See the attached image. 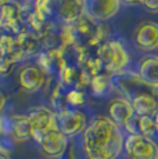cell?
Listing matches in <instances>:
<instances>
[{
  "label": "cell",
  "mask_w": 158,
  "mask_h": 159,
  "mask_svg": "<svg viewBox=\"0 0 158 159\" xmlns=\"http://www.w3.org/2000/svg\"><path fill=\"white\" fill-rule=\"evenodd\" d=\"M122 129L108 116H96L83 131V151L87 159H117L123 151Z\"/></svg>",
  "instance_id": "cell-1"
},
{
  "label": "cell",
  "mask_w": 158,
  "mask_h": 159,
  "mask_svg": "<svg viewBox=\"0 0 158 159\" xmlns=\"http://www.w3.org/2000/svg\"><path fill=\"white\" fill-rule=\"evenodd\" d=\"M111 79L114 87H117L119 93L129 101L142 94H150L158 102V84H153L144 80L137 72L122 71L112 75Z\"/></svg>",
  "instance_id": "cell-2"
},
{
  "label": "cell",
  "mask_w": 158,
  "mask_h": 159,
  "mask_svg": "<svg viewBox=\"0 0 158 159\" xmlns=\"http://www.w3.org/2000/svg\"><path fill=\"white\" fill-rule=\"evenodd\" d=\"M96 57L101 62L104 72L110 76L122 72L129 62V54L125 46L118 40H105L101 43L97 47Z\"/></svg>",
  "instance_id": "cell-3"
},
{
  "label": "cell",
  "mask_w": 158,
  "mask_h": 159,
  "mask_svg": "<svg viewBox=\"0 0 158 159\" xmlns=\"http://www.w3.org/2000/svg\"><path fill=\"white\" fill-rule=\"evenodd\" d=\"M123 152L128 159H158V144L153 137L126 134Z\"/></svg>",
  "instance_id": "cell-4"
},
{
  "label": "cell",
  "mask_w": 158,
  "mask_h": 159,
  "mask_svg": "<svg viewBox=\"0 0 158 159\" xmlns=\"http://www.w3.org/2000/svg\"><path fill=\"white\" fill-rule=\"evenodd\" d=\"M56 126L64 136L74 137L85 131L87 126V118L85 112L78 108H65L56 112Z\"/></svg>",
  "instance_id": "cell-5"
},
{
  "label": "cell",
  "mask_w": 158,
  "mask_h": 159,
  "mask_svg": "<svg viewBox=\"0 0 158 159\" xmlns=\"http://www.w3.org/2000/svg\"><path fill=\"white\" fill-rule=\"evenodd\" d=\"M28 120L32 127V139L39 144L42 137L49 130L56 129V112L46 107H36L28 115Z\"/></svg>",
  "instance_id": "cell-6"
},
{
  "label": "cell",
  "mask_w": 158,
  "mask_h": 159,
  "mask_svg": "<svg viewBox=\"0 0 158 159\" xmlns=\"http://www.w3.org/2000/svg\"><path fill=\"white\" fill-rule=\"evenodd\" d=\"M119 0H83V14L96 22H105L119 11Z\"/></svg>",
  "instance_id": "cell-7"
},
{
  "label": "cell",
  "mask_w": 158,
  "mask_h": 159,
  "mask_svg": "<svg viewBox=\"0 0 158 159\" xmlns=\"http://www.w3.org/2000/svg\"><path fill=\"white\" fill-rule=\"evenodd\" d=\"M133 44L140 51H153L158 47V24L142 22L133 32Z\"/></svg>",
  "instance_id": "cell-8"
},
{
  "label": "cell",
  "mask_w": 158,
  "mask_h": 159,
  "mask_svg": "<svg viewBox=\"0 0 158 159\" xmlns=\"http://www.w3.org/2000/svg\"><path fill=\"white\" fill-rule=\"evenodd\" d=\"M42 151L44 155L50 158H60L65 154L67 148H68V137L64 136L58 129H51L49 130L42 140L39 141Z\"/></svg>",
  "instance_id": "cell-9"
},
{
  "label": "cell",
  "mask_w": 158,
  "mask_h": 159,
  "mask_svg": "<svg viewBox=\"0 0 158 159\" xmlns=\"http://www.w3.org/2000/svg\"><path fill=\"white\" fill-rule=\"evenodd\" d=\"M22 21H21V6L11 0L0 10V28L7 32L18 35L22 32Z\"/></svg>",
  "instance_id": "cell-10"
},
{
  "label": "cell",
  "mask_w": 158,
  "mask_h": 159,
  "mask_svg": "<svg viewBox=\"0 0 158 159\" xmlns=\"http://www.w3.org/2000/svg\"><path fill=\"white\" fill-rule=\"evenodd\" d=\"M108 115H110L108 118L122 129L135 116V111L129 100H126L125 97H117V98H112L108 105Z\"/></svg>",
  "instance_id": "cell-11"
},
{
  "label": "cell",
  "mask_w": 158,
  "mask_h": 159,
  "mask_svg": "<svg viewBox=\"0 0 158 159\" xmlns=\"http://www.w3.org/2000/svg\"><path fill=\"white\" fill-rule=\"evenodd\" d=\"M47 73L38 65H28L20 72V84L28 93H35L43 87Z\"/></svg>",
  "instance_id": "cell-12"
},
{
  "label": "cell",
  "mask_w": 158,
  "mask_h": 159,
  "mask_svg": "<svg viewBox=\"0 0 158 159\" xmlns=\"http://www.w3.org/2000/svg\"><path fill=\"white\" fill-rule=\"evenodd\" d=\"M39 64L46 73L58 75L67 65V61L61 48H47L39 54Z\"/></svg>",
  "instance_id": "cell-13"
},
{
  "label": "cell",
  "mask_w": 158,
  "mask_h": 159,
  "mask_svg": "<svg viewBox=\"0 0 158 159\" xmlns=\"http://www.w3.org/2000/svg\"><path fill=\"white\" fill-rule=\"evenodd\" d=\"M83 15V0H61L58 18L64 25H72Z\"/></svg>",
  "instance_id": "cell-14"
},
{
  "label": "cell",
  "mask_w": 158,
  "mask_h": 159,
  "mask_svg": "<svg viewBox=\"0 0 158 159\" xmlns=\"http://www.w3.org/2000/svg\"><path fill=\"white\" fill-rule=\"evenodd\" d=\"M40 48V40L32 32L22 30L16 35V51L21 56H35L39 53Z\"/></svg>",
  "instance_id": "cell-15"
},
{
  "label": "cell",
  "mask_w": 158,
  "mask_h": 159,
  "mask_svg": "<svg viewBox=\"0 0 158 159\" xmlns=\"http://www.w3.org/2000/svg\"><path fill=\"white\" fill-rule=\"evenodd\" d=\"M139 75L144 80L158 84V57H144L139 61Z\"/></svg>",
  "instance_id": "cell-16"
},
{
  "label": "cell",
  "mask_w": 158,
  "mask_h": 159,
  "mask_svg": "<svg viewBox=\"0 0 158 159\" xmlns=\"http://www.w3.org/2000/svg\"><path fill=\"white\" fill-rule=\"evenodd\" d=\"M11 136L16 140V143H22L32 139V127L28 120V116H13Z\"/></svg>",
  "instance_id": "cell-17"
},
{
  "label": "cell",
  "mask_w": 158,
  "mask_h": 159,
  "mask_svg": "<svg viewBox=\"0 0 158 159\" xmlns=\"http://www.w3.org/2000/svg\"><path fill=\"white\" fill-rule=\"evenodd\" d=\"M130 104H132V107H133L135 115H137V116L153 115V112L158 108V102L150 94H142V96L133 98L132 101H130Z\"/></svg>",
  "instance_id": "cell-18"
},
{
  "label": "cell",
  "mask_w": 158,
  "mask_h": 159,
  "mask_svg": "<svg viewBox=\"0 0 158 159\" xmlns=\"http://www.w3.org/2000/svg\"><path fill=\"white\" fill-rule=\"evenodd\" d=\"M60 6H61V0H38L33 4V8L49 22L58 18Z\"/></svg>",
  "instance_id": "cell-19"
},
{
  "label": "cell",
  "mask_w": 158,
  "mask_h": 159,
  "mask_svg": "<svg viewBox=\"0 0 158 159\" xmlns=\"http://www.w3.org/2000/svg\"><path fill=\"white\" fill-rule=\"evenodd\" d=\"M112 79L108 73H100V75L92 78L90 80V89L92 91L99 97H104L112 90Z\"/></svg>",
  "instance_id": "cell-20"
},
{
  "label": "cell",
  "mask_w": 158,
  "mask_h": 159,
  "mask_svg": "<svg viewBox=\"0 0 158 159\" xmlns=\"http://www.w3.org/2000/svg\"><path fill=\"white\" fill-rule=\"evenodd\" d=\"M79 78H81V68L74 66V65H68V64L58 73V82L64 87L77 89Z\"/></svg>",
  "instance_id": "cell-21"
},
{
  "label": "cell",
  "mask_w": 158,
  "mask_h": 159,
  "mask_svg": "<svg viewBox=\"0 0 158 159\" xmlns=\"http://www.w3.org/2000/svg\"><path fill=\"white\" fill-rule=\"evenodd\" d=\"M137 131L140 136H146V137H153L157 133L151 115L137 116Z\"/></svg>",
  "instance_id": "cell-22"
},
{
  "label": "cell",
  "mask_w": 158,
  "mask_h": 159,
  "mask_svg": "<svg viewBox=\"0 0 158 159\" xmlns=\"http://www.w3.org/2000/svg\"><path fill=\"white\" fill-rule=\"evenodd\" d=\"M85 94L79 89H71L65 93V104L68 108H78L85 104Z\"/></svg>",
  "instance_id": "cell-23"
},
{
  "label": "cell",
  "mask_w": 158,
  "mask_h": 159,
  "mask_svg": "<svg viewBox=\"0 0 158 159\" xmlns=\"http://www.w3.org/2000/svg\"><path fill=\"white\" fill-rule=\"evenodd\" d=\"M14 61L8 57H4V60L0 61V75L4 76V75H8L13 69V65H14Z\"/></svg>",
  "instance_id": "cell-24"
},
{
  "label": "cell",
  "mask_w": 158,
  "mask_h": 159,
  "mask_svg": "<svg viewBox=\"0 0 158 159\" xmlns=\"http://www.w3.org/2000/svg\"><path fill=\"white\" fill-rule=\"evenodd\" d=\"M142 4L150 13H158V0H142Z\"/></svg>",
  "instance_id": "cell-25"
},
{
  "label": "cell",
  "mask_w": 158,
  "mask_h": 159,
  "mask_svg": "<svg viewBox=\"0 0 158 159\" xmlns=\"http://www.w3.org/2000/svg\"><path fill=\"white\" fill-rule=\"evenodd\" d=\"M151 118H153V122H154V126H156V131L158 133V108L156 111L153 112V115H151Z\"/></svg>",
  "instance_id": "cell-26"
},
{
  "label": "cell",
  "mask_w": 158,
  "mask_h": 159,
  "mask_svg": "<svg viewBox=\"0 0 158 159\" xmlns=\"http://www.w3.org/2000/svg\"><path fill=\"white\" fill-rule=\"evenodd\" d=\"M119 2H123V3H126V4H130V6L142 4V0H119Z\"/></svg>",
  "instance_id": "cell-27"
},
{
  "label": "cell",
  "mask_w": 158,
  "mask_h": 159,
  "mask_svg": "<svg viewBox=\"0 0 158 159\" xmlns=\"http://www.w3.org/2000/svg\"><path fill=\"white\" fill-rule=\"evenodd\" d=\"M4 104H6V97H4V94L0 91V112H2V109L4 108Z\"/></svg>",
  "instance_id": "cell-28"
},
{
  "label": "cell",
  "mask_w": 158,
  "mask_h": 159,
  "mask_svg": "<svg viewBox=\"0 0 158 159\" xmlns=\"http://www.w3.org/2000/svg\"><path fill=\"white\" fill-rule=\"evenodd\" d=\"M0 159H11L10 155L6 154V152H0Z\"/></svg>",
  "instance_id": "cell-29"
},
{
  "label": "cell",
  "mask_w": 158,
  "mask_h": 159,
  "mask_svg": "<svg viewBox=\"0 0 158 159\" xmlns=\"http://www.w3.org/2000/svg\"><path fill=\"white\" fill-rule=\"evenodd\" d=\"M10 2H11V0H0V10H2V8L4 7L7 3H10Z\"/></svg>",
  "instance_id": "cell-30"
},
{
  "label": "cell",
  "mask_w": 158,
  "mask_h": 159,
  "mask_svg": "<svg viewBox=\"0 0 158 159\" xmlns=\"http://www.w3.org/2000/svg\"><path fill=\"white\" fill-rule=\"evenodd\" d=\"M3 60H4V54H3L2 50H0V61H3Z\"/></svg>",
  "instance_id": "cell-31"
},
{
  "label": "cell",
  "mask_w": 158,
  "mask_h": 159,
  "mask_svg": "<svg viewBox=\"0 0 158 159\" xmlns=\"http://www.w3.org/2000/svg\"><path fill=\"white\" fill-rule=\"evenodd\" d=\"M26 2H29V3H32V4H35V3L38 2V0H26Z\"/></svg>",
  "instance_id": "cell-32"
}]
</instances>
